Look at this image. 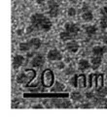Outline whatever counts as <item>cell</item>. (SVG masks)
I'll list each match as a JSON object with an SVG mask.
<instances>
[{"label":"cell","mask_w":107,"mask_h":124,"mask_svg":"<svg viewBox=\"0 0 107 124\" xmlns=\"http://www.w3.org/2000/svg\"><path fill=\"white\" fill-rule=\"evenodd\" d=\"M53 26L52 20L46 16L44 14L35 13L30 16V25L27 27V33H32L33 31H43L48 32Z\"/></svg>","instance_id":"cell-1"},{"label":"cell","mask_w":107,"mask_h":124,"mask_svg":"<svg viewBox=\"0 0 107 124\" xmlns=\"http://www.w3.org/2000/svg\"><path fill=\"white\" fill-rule=\"evenodd\" d=\"M48 14L51 17H56L59 14V5L54 0H49L48 1Z\"/></svg>","instance_id":"cell-2"},{"label":"cell","mask_w":107,"mask_h":124,"mask_svg":"<svg viewBox=\"0 0 107 124\" xmlns=\"http://www.w3.org/2000/svg\"><path fill=\"white\" fill-rule=\"evenodd\" d=\"M62 58H63L62 53L56 48H52L47 53V59L49 61H60Z\"/></svg>","instance_id":"cell-3"},{"label":"cell","mask_w":107,"mask_h":124,"mask_svg":"<svg viewBox=\"0 0 107 124\" xmlns=\"http://www.w3.org/2000/svg\"><path fill=\"white\" fill-rule=\"evenodd\" d=\"M44 63H45V57L41 53H38L35 56H33L31 59V62H30L31 66L34 68H40L44 65Z\"/></svg>","instance_id":"cell-4"},{"label":"cell","mask_w":107,"mask_h":124,"mask_svg":"<svg viewBox=\"0 0 107 124\" xmlns=\"http://www.w3.org/2000/svg\"><path fill=\"white\" fill-rule=\"evenodd\" d=\"M64 30H66L67 32L77 36L80 32V27H79L78 24H76L74 22H66L64 24Z\"/></svg>","instance_id":"cell-5"},{"label":"cell","mask_w":107,"mask_h":124,"mask_svg":"<svg viewBox=\"0 0 107 124\" xmlns=\"http://www.w3.org/2000/svg\"><path fill=\"white\" fill-rule=\"evenodd\" d=\"M65 47H66L67 51H69L70 53H76L80 48V45H79V43L77 41L71 40V41L66 42Z\"/></svg>","instance_id":"cell-6"},{"label":"cell","mask_w":107,"mask_h":124,"mask_svg":"<svg viewBox=\"0 0 107 124\" xmlns=\"http://www.w3.org/2000/svg\"><path fill=\"white\" fill-rule=\"evenodd\" d=\"M25 61V58L23 55H20V54H17L13 57V62H12V66L15 70H18V68H20L23 63Z\"/></svg>","instance_id":"cell-7"},{"label":"cell","mask_w":107,"mask_h":124,"mask_svg":"<svg viewBox=\"0 0 107 124\" xmlns=\"http://www.w3.org/2000/svg\"><path fill=\"white\" fill-rule=\"evenodd\" d=\"M107 51V46H94L91 49L92 55L95 56H103L104 53Z\"/></svg>","instance_id":"cell-8"},{"label":"cell","mask_w":107,"mask_h":124,"mask_svg":"<svg viewBox=\"0 0 107 124\" xmlns=\"http://www.w3.org/2000/svg\"><path fill=\"white\" fill-rule=\"evenodd\" d=\"M90 66H91V69L92 70H97L100 66H101V64H102V57L101 56H95V55H93V56H91L90 57Z\"/></svg>","instance_id":"cell-9"},{"label":"cell","mask_w":107,"mask_h":124,"mask_svg":"<svg viewBox=\"0 0 107 124\" xmlns=\"http://www.w3.org/2000/svg\"><path fill=\"white\" fill-rule=\"evenodd\" d=\"M89 68H91L90 66V61H89L88 59H80L78 61V69L79 71H82V72H85L87 70H89Z\"/></svg>","instance_id":"cell-10"},{"label":"cell","mask_w":107,"mask_h":124,"mask_svg":"<svg viewBox=\"0 0 107 124\" xmlns=\"http://www.w3.org/2000/svg\"><path fill=\"white\" fill-rule=\"evenodd\" d=\"M75 37H76V35L71 34V33L67 32L66 30H64V31H62V32L59 33V39H60L62 42H64V43H66V42H68V41H71V40H74Z\"/></svg>","instance_id":"cell-11"},{"label":"cell","mask_w":107,"mask_h":124,"mask_svg":"<svg viewBox=\"0 0 107 124\" xmlns=\"http://www.w3.org/2000/svg\"><path fill=\"white\" fill-rule=\"evenodd\" d=\"M29 43H30V46H31V50H37L42 46L41 40L39 38H37V37H34V38L30 39L29 40Z\"/></svg>","instance_id":"cell-12"},{"label":"cell","mask_w":107,"mask_h":124,"mask_svg":"<svg viewBox=\"0 0 107 124\" xmlns=\"http://www.w3.org/2000/svg\"><path fill=\"white\" fill-rule=\"evenodd\" d=\"M92 103L94 104V106H97V107L102 106V107H104L107 104V99L105 97L95 95V97L92 99Z\"/></svg>","instance_id":"cell-13"},{"label":"cell","mask_w":107,"mask_h":124,"mask_svg":"<svg viewBox=\"0 0 107 124\" xmlns=\"http://www.w3.org/2000/svg\"><path fill=\"white\" fill-rule=\"evenodd\" d=\"M28 79H29V76L26 75V73H24V72L19 73V74L17 76V78H16L17 82L19 83V84H25V83L28 81Z\"/></svg>","instance_id":"cell-14"},{"label":"cell","mask_w":107,"mask_h":124,"mask_svg":"<svg viewBox=\"0 0 107 124\" xmlns=\"http://www.w3.org/2000/svg\"><path fill=\"white\" fill-rule=\"evenodd\" d=\"M82 18H83V20L86 21V22H90V21H92V19H93V14H92V12H91L90 10L86 11V12H83V14H82Z\"/></svg>","instance_id":"cell-15"},{"label":"cell","mask_w":107,"mask_h":124,"mask_svg":"<svg viewBox=\"0 0 107 124\" xmlns=\"http://www.w3.org/2000/svg\"><path fill=\"white\" fill-rule=\"evenodd\" d=\"M96 31H97V28L94 25H88L85 27V32L89 37H91L94 34H96Z\"/></svg>","instance_id":"cell-16"},{"label":"cell","mask_w":107,"mask_h":124,"mask_svg":"<svg viewBox=\"0 0 107 124\" xmlns=\"http://www.w3.org/2000/svg\"><path fill=\"white\" fill-rule=\"evenodd\" d=\"M18 48H19V50H20V51H22V52L30 51V50H31V46H30L29 41L20 43V44L18 45Z\"/></svg>","instance_id":"cell-17"},{"label":"cell","mask_w":107,"mask_h":124,"mask_svg":"<svg viewBox=\"0 0 107 124\" xmlns=\"http://www.w3.org/2000/svg\"><path fill=\"white\" fill-rule=\"evenodd\" d=\"M63 89H64V84L60 83L59 81H55L54 84L52 86L51 91L52 92H61V91H63Z\"/></svg>","instance_id":"cell-18"},{"label":"cell","mask_w":107,"mask_h":124,"mask_svg":"<svg viewBox=\"0 0 107 124\" xmlns=\"http://www.w3.org/2000/svg\"><path fill=\"white\" fill-rule=\"evenodd\" d=\"M70 98L72 101H75V102H79L83 99V95L81 92L79 91H73L70 93Z\"/></svg>","instance_id":"cell-19"},{"label":"cell","mask_w":107,"mask_h":124,"mask_svg":"<svg viewBox=\"0 0 107 124\" xmlns=\"http://www.w3.org/2000/svg\"><path fill=\"white\" fill-rule=\"evenodd\" d=\"M95 94L98 96H102V97H106L107 96V87L106 86H98L95 90Z\"/></svg>","instance_id":"cell-20"},{"label":"cell","mask_w":107,"mask_h":124,"mask_svg":"<svg viewBox=\"0 0 107 124\" xmlns=\"http://www.w3.org/2000/svg\"><path fill=\"white\" fill-rule=\"evenodd\" d=\"M69 82H70L71 86H73V87H78V86H79V76H78L77 74H75V75L70 78Z\"/></svg>","instance_id":"cell-21"},{"label":"cell","mask_w":107,"mask_h":124,"mask_svg":"<svg viewBox=\"0 0 107 124\" xmlns=\"http://www.w3.org/2000/svg\"><path fill=\"white\" fill-rule=\"evenodd\" d=\"M99 24H100V27L102 29H106L107 28V16H101L100 20H99Z\"/></svg>","instance_id":"cell-22"},{"label":"cell","mask_w":107,"mask_h":124,"mask_svg":"<svg viewBox=\"0 0 107 124\" xmlns=\"http://www.w3.org/2000/svg\"><path fill=\"white\" fill-rule=\"evenodd\" d=\"M76 14H77L76 9L73 8V7H70V8L68 9V11H67V15H68V16H71V17H72V16H75Z\"/></svg>","instance_id":"cell-23"},{"label":"cell","mask_w":107,"mask_h":124,"mask_svg":"<svg viewBox=\"0 0 107 124\" xmlns=\"http://www.w3.org/2000/svg\"><path fill=\"white\" fill-rule=\"evenodd\" d=\"M95 95H96V94H94V93H93V92H91V91L85 93V96H86V98H87V99H89V100H92V99L95 97Z\"/></svg>","instance_id":"cell-24"},{"label":"cell","mask_w":107,"mask_h":124,"mask_svg":"<svg viewBox=\"0 0 107 124\" xmlns=\"http://www.w3.org/2000/svg\"><path fill=\"white\" fill-rule=\"evenodd\" d=\"M100 15L103 16H107V5L101 7V9H100Z\"/></svg>","instance_id":"cell-25"},{"label":"cell","mask_w":107,"mask_h":124,"mask_svg":"<svg viewBox=\"0 0 107 124\" xmlns=\"http://www.w3.org/2000/svg\"><path fill=\"white\" fill-rule=\"evenodd\" d=\"M89 6L87 5V4H84L83 5V8H82V11L83 12H86V11H89Z\"/></svg>","instance_id":"cell-26"},{"label":"cell","mask_w":107,"mask_h":124,"mask_svg":"<svg viewBox=\"0 0 107 124\" xmlns=\"http://www.w3.org/2000/svg\"><path fill=\"white\" fill-rule=\"evenodd\" d=\"M91 107H92V105L90 103H88V104H85V105L81 106V108H91Z\"/></svg>","instance_id":"cell-27"},{"label":"cell","mask_w":107,"mask_h":124,"mask_svg":"<svg viewBox=\"0 0 107 124\" xmlns=\"http://www.w3.org/2000/svg\"><path fill=\"white\" fill-rule=\"evenodd\" d=\"M45 1H46V0H36V3H37L38 5H43V4L45 3Z\"/></svg>","instance_id":"cell-28"},{"label":"cell","mask_w":107,"mask_h":124,"mask_svg":"<svg viewBox=\"0 0 107 124\" xmlns=\"http://www.w3.org/2000/svg\"><path fill=\"white\" fill-rule=\"evenodd\" d=\"M32 108H43V106L42 105H34Z\"/></svg>","instance_id":"cell-29"},{"label":"cell","mask_w":107,"mask_h":124,"mask_svg":"<svg viewBox=\"0 0 107 124\" xmlns=\"http://www.w3.org/2000/svg\"><path fill=\"white\" fill-rule=\"evenodd\" d=\"M71 3H77V0H69Z\"/></svg>","instance_id":"cell-30"},{"label":"cell","mask_w":107,"mask_h":124,"mask_svg":"<svg viewBox=\"0 0 107 124\" xmlns=\"http://www.w3.org/2000/svg\"><path fill=\"white\" fill-rule=\"evenodd\" d=\"M103 108H107V104H106V105H105V106H104Z\"/></svg>","instance_id":"cell-31"},{"label":"cell","mask_w":107,"mask_h":124,"mask_svg":"<svg viewBox=\"0 0 107 124\" xmlns=\"http://www.w3.org/2000/svg\"><path fill=\"white\" fill-rule=\"evenodd\" d=\"M105 72H106V74H107V65H106V68H105Z\"/></svg>","instance_id":"cell-32"},{"label":"cell","mask_w":107,"mask_h":124,"mask_svg":"<svg viewBox=\"0 0 107 124\" xmlns=\"http://www.w3.org/2000/svg\"><path fill=\"white\" fill-rule=\"evenodd\" d=\"M106 1H107V0H106Z\"/></svg>","instance_id":"cell-33"}]
</instances>
